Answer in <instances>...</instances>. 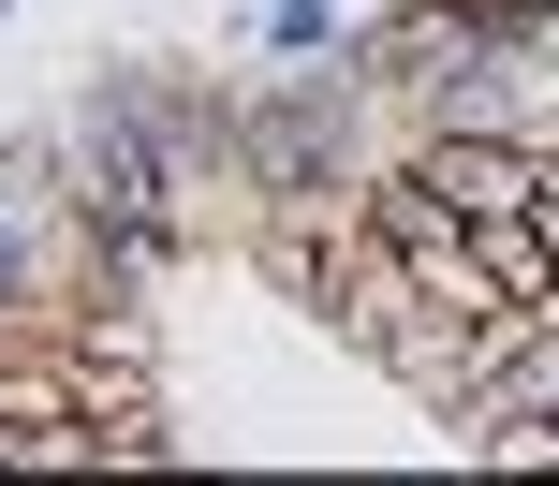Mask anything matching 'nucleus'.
Segmentation results:
<instances>
[{
  "mask_svg": "<svg viewBox=\"0 0 559 486\" xmlns=\"http://www.w3.org/2000/svg\"><path fill=\"white\" fill-rule=\"evenodd\" d=\"M413 177L442 206H472V222H531V206L559 192V147H427Z\"/></svg>",
  "mask_w": 559,
  "mask_h": 486,
  "instance_id": "nucleus-1",
  "label": "nucleus"
}]
</instances>
